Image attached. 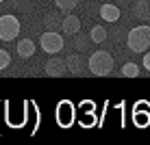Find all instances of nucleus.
Wrapping results in <instances>:
<instances>
[{"label": "nucleus", "instance_id": "f257e3e1", "mask_svg": "<svg viewBox=\"0 0 150 145\" xmlns=\"http://www.w3.org/2000/svg\"><path fill=\"white\" fill-rule=\"evenodd\" d=\"M87 67H89V71L94 76H109L113 71V56L109 52H105V50H98V52L89 56Z\"/></svg>", "mask_w": 150, "mask_h": 145}, {"label": "nucleus", "instance_id": "f03ea898", "mask_svg": "<svg viewBox=\"0 0 150 145\" xmlns=\"http://www.w3.org/2000/svg\"><path fill=\"white\" fill-rule=\"evenodd\" d=\"M126 46L133 50V52H146L150 48V26H135L128 33V39H126Z\"/></svg>", "mask_w": 150, "mask_h": 145}, {"label": "nucleus", "instance_id": "7ed1b4c3", "mask_svg": "<svg viewBox=\"0 0 150 145\" xmlns=\"http://www.w3.org/2000/svg\"><path fill=\"white\" fill-rule=\"evenodd\" d=\"M39 46H41V50H44V52L57 54V52H61V50H63L65 41H63V37H61L57 30H46V33L39 37Z\"/></svg>", "mask_w": 150, "mask_h": 145}, {"label": "nucleus", "instance_id": "20e7f679", "mask_svg": "<svg viewBox=\"0 0 150 145\" xmlns=\"http://www.w3.org/2000/svg\"><path fill=\"white\" fill-rule=\"evenodd\" d=\"M20 35V22L15 15H0V41H11Z\"/></svg>", "mask_w": 150, "mask_h": 145}, {"label": "nucleus", "instance_id": "39448f33", "mask_svg": "<svg viewBox=\"0 0 150 145\" xmlns=\"http://www.w3.org/2000/svg\"><path fill=\"white\" fill-rule=\"evenodd\" d=\"M65 65H68V74H74V76L85 74V69H87V61L79 52H72L65 56Z\"/></svg>", "mask_w": 150, "mask_h": 145}, {"label": "nucleus", "instance_id": "423d86ee", "mask_svg": "<svg viewBox=\"0 0 150 145\" xmlns=\"http://www.w3.org/2000/svg\"><path fill=\"white\" fill-rule=\"evenodd\" d=\"M46 74L52 76V78H59V76L68 74V65H65V59H59V56H52V59L46 63Z\"/></svg>", "mask_w": 150, "mask_h": 145}, {"label": "nucleus", "instance_id": "0eeeda50", "mask_svg": "<svg viewBox=\"0 0 150 145\" xmlns=\"http://www.w3.org/2000/svg\"><path fill=\"white\" fill-rule=\"evenodd\" d=\"M57 119H59V123L63 128L72 126V121H74V108H72L70 102H61L59 108H57Z\"/></svg>", "mask_w": 150, "mask_h": 145}, {"label": "nucleus", "instance_id": "6e6552de", "mask_svg": "<svg viewBox=\"0 0 150 145\" xmlns=\"http://www.w3.org/2000/svg\"><path fill=\"white\" fill-rule=\"evenodd\" d=\"M120 15H122V11L115 7V4H111V2H107V4L100 7V18L105 20V22H117Z\"/></svg>", "mask_w": 150, "mask_h": 145}, {"label": "nucleus", "instance_id": "1a4fd4ad", "mask_svg": "<svg viewBox=\"0 0 150 145\" xmlns=\"http://www.w3.org/2000/svg\"><path fill=\"white\" fill-rule=\"evenodd\" d=\"M61 28H63V33H68V35H79L81 20L76 18V15H68V18H63V22H61Z\"/></svg>", "mask_w": 150, "mask_h": 145}, {"label": "nucleus", "instance_id": "9d476101", "mask_svg": "<svg viewBox=\"0 0 150 145\" xmlns=\"http://www.w3.org/2000/svg\"><path fill=\"white\" fill-rule=\"evenodd\" d=\"M18 54L22 59H30L35 54V41L33 39H20L18 41Z\"/></svg>", "mask_w": 150, "mask_h": 145}, {"label": "nucleus", "instance_id": "9b49d317", "mask_svg": "<svg viewBox=\"0 0 150 145\" xmlns=\"http://www.w3.org/2000/svg\"><path fill=\"white\" fill-rule=\"evenodd\" d=\"M133 13L137 20H150V2L148 0H139L133 4Z\"/></svg>", "mask_w": 150, "mask_h": 145}, {"label": "nucleus", "instance_id": "f8f14e48", "mask_svg": "<svg viewBox=\"0 0 150 145\" xmlns=\"http://www.w3.org/2000/svg\"><path fill=\"white\" fill-rule=\"evenodd\" d=\"M89 37H91L94 43H105V41H107V30L102 26H94V28H91V33H89Z\"/></svg>", "mask_w": 150, "mask_h": 145}, {"label": "nucleus", "instance_id": "ddd939ff", "mask_svg": "<svg viewBox=\"0 0 150 145\" xmlns=\"http://www.w3.org/2000/svg\"><path fill=\"white\" fill-rule=\"evenodd\" d=\"M122 76H126V78H135V76H139V65H135V63H124L122 65Z\"/></svg>", "mask_w": 150, "mask_h": 145}, {"label": "nucleus", "instance_id": "4468645a", "mask_svg": "<svg viewBox=\"0 0 150 145\" xmlns=\"http://www.w3.org/2000/svg\"><path fill=\"white\" fill-rule=\"evenodd\" d=\"M54 4L61 9V11H72V9L79 4V0H54Z\"/></svg>", "mask_w": 150, "mask_h": 145}, {"label": "nucleus", "instance_id": "2eb2a0df", "mask_svg": "<svg viewBox=\"0 0 150 145\" xmlns=\"http://www.w3.org/2000/svg\"><path fill=\"white\" fill-rule=\"evenodd\" d=\"M61 22H63V20H57L54 15H48L44 24H46V26H48V30H57V28L61 26Z\"/></svg>", "mask_w": 150, "mask_h": 145}, {"label": "nucleus", "instance_id": "dca6fc26", "mask_svg": "<svg viewBox=\"0 0 150 145\" xmlns=\"http://www.w3.org/2000/svg\"><path fill=\"white\" fill-rule=\"evenodd\" d=\"M11 65V54L7 52V50H0V69H4V67Z\"/></svg>", "mask_w": 150, "mask_h": 145}, {"label": "nucleus", "instance_id": "f3484780", "mask_svg": "<svg viewBox=\"0 0 150 145\" xmlns=\"http://www.w3.org/2000/svg\"><path fill=\"white\" fill-rule=\"evenodd\" d=\"M144 67L150 71V52H146V56H144Z\"/></svg>", "mask_w": 150, "mask_h": 145}, {"label": "nucleus", "instance_id": "a211bd4d", "mask_svg": "<svg viewBox=\"0 0 150 145\" xmlns=\"http://www.w3.org/2000/svg\"><path fill=\"white\" fill-rule=\"evenodd\" d=\"M0 2H4V0H0Z\"/></svg>", "mask_w": 150, "mask_h": 145}]
</instances>
